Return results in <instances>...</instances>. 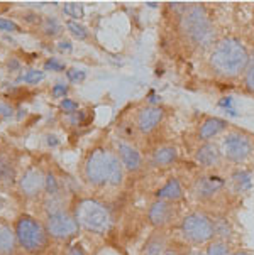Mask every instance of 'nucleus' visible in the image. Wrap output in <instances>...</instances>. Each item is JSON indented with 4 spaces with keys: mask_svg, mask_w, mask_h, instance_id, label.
<instances>
[{
    "mask_svg": "<svg viewBox=\"0 0 254 255\" xmlns=\"http://www.w3.org/2000/svg\"><path fill=\"white\" fill-rule=\"evenodd\" d=\"M182 29L192 42L199 46H207L214 39V25L207 14L205 7L192 5L185 7L182 15Z\"/></svg>",
    "mask_w": 254,
    "mask_h": 255,
    "instance_id": "7ed1b4c3",
    "label": "nucleus"
},
{
    "mask_svg": "<svg viewBox=\"0 0 254 255\" xmlns=\"http://www.w3.org/2000/svg\"><path fill=\"white\" fill-rule=\"evenodd\" d=\"M176 159V150L173 147H159L154 152V164L156 166H170Z\"/></svg>",
    "mask_w": 254,
    "mask_h": 255,
    "instance_id": "6ab92c4d",
    "label": "nucleus"
},
{
    "mask_svg": "<svg viewBox=\"0 0 254 255\" xmlns=\"http://www.w3.org/2000/svg\"><path fill=\"white\" fill-rule=\"evenodd\" d=\"M248 51L238 39H224L215 46L210 63L214 70L224 76H238L248 66Z\"/></svg>",
    "mask_w": 254,
    "mask_h": 255,
    "instance_id": "f03ea898",
    "label": "nucleus"
},
{
    "mask_svg": "<svg viewBox=\"0 0 254 255\" xmlns=\"http://www.w3.org/2000/svg\"><path fill=\"white\" fill-rule=\"evenodd\" d=\"M14 181V167L10 161L0 155V183H12Z\"/></svg>",
    "mask_w": 254,
    "mask_h": 255,
    "instance_id": "412c9836",
    "label": "nucleus"
},
{
    "mask_svg": "<svg viewBox=\"0 0 254 255\" xmlns=\"http://www.w3.org/2000/svg\"><path fill=\"white\" fill-rule=\"evenodd\" d=\"M0 114L2 115H5V117H10V114H12V110L8 109L7 105H0Z\"/></svg>",
    "mask_w": 254,
    "mask_h": 255,
    "instance_id": "c9c22d12",
    "label": "nucleus"
},
{
    "mask_svg": "<svg viewBox=\"0 0 254 255\" xmlns=\"http://www.w3.org/2000/svg\"><path fill=\"white\" fill-rule=\"evenodd\" d=\"M44 184H46L44 176H42L41 171H37V169L27 171L24 174V178L20 179V188H22L24 194H27V196L37 194L42 188H44Z\"/></svg>",
    "mask_w": 254,
    "mask_h": 255,
    "instance_id": "9d476101",
    "label": "nucleus"
},
{
    "mask_svg": "<svg viewBox=\"0 0 254 255\" xmlns=\"http://www.w3.org/2000/svg\"><path fill=\"white\" fill-rule=\"evenodd\" d=\"M156 196H158V200L175 203V201H178V200H182V198H183V189H182V186H180L178 181L171 179V181H168L163 188L158 189Z\"/></svg>",
    "mask_w": 254,
    "mask_h": 255,
    "instance_id": "2eb2a0df",
    "label": "nucleus"
},
{
    "mask_svg": "<svg viewBox=\"0 0 254 255\" xmlns=\"http://www.w3.org/2000/svg\"><path fill=\"white\" fill-rule=\"evenodd\" d=\"M0 31H8V32H17L19 31V25L15 22H10V20L0 19Z\"/></svg>",
    "mask_w": 254,
    "mask_h": 255,
    "instance_id": "bb28decb",
    "label": "nucleus"
},
{
    "mask_svg": "<svg viewBox=\"0 0 254 255\" xmlns=\"http://www.w3.org/2000/svg\"><path fill=\"white\" fill-rule=\"evenodd\" d=\"M85 176L88 183L95 186H102L105 183L119 186L124 178L122 164L114 154L103 149H95L88 155L87 164H85Z\"/></svg>",
    "mask_w": 254,
    "mask_h": 255,
    "instance_id": "f257e3e1",
    "label": "nucleus"
},
{
    "mask_svg": "<svg viewBox=\"0 0 254 255\" xmlns=\"http://www.w3.org/2000/svg\"><path fill=\"white\" fill-rule=\"evenodd\" d=\"M17 237L10 225L0 220V255H12L15 252Z\"/></svg>",
    "mask_w": 254,
    "mask_h": 255,
    "instance_id": "f8f14e48",
    "label": "nucleus"
},
{
    "mask_svg": "<svg viewBox=\"0 0 254 255\" xmlns=\"http://www.w3.org/2000/svg\"><path fill=\"white\" fill-rule=\"evenodd\" d=\"M59 49H61V51H71V44L68 41H61V42H59Z\"/></svg>",
    "mask_w": 254,
    "mask_h": 255,
    "instance_id": "f704fd0d",
    "label": "nucleus"
},
{
    "mask_svg": "<svg viewBox=\"0 0 254 255\" xmlns=\"http://www.w3.org/2000/svg\"><path fill=\"white\" fill-rule=\"evenodd\" d=\"M170 249L168 247V239L166 235L161 230L153 233L144 244L143 249V255H165L166 250Z\"/></svg>",
    "mask_w": 254,
    "mask_h": 255,
    "instance_id": "ddd939ff",
    "label": "nucleus"
},
{
    "mask_svg": "<svg viewBox=\"0 0 254 255\" xmlns=\"http://www.w3.org/2000/svg\"><path fill=\"white\" fill-rule=\"evenodd\" d=\"M64 14L80 19V17H83V7H81L80 3L70 2V3H66V5H64Z\"/></svg>",
    "mask_w": 254,
    "mask_h": 255,
    "instance_id": "b1692460",
    "label": "nucleus"
},
{
    "mask_svg": "<svg viewBox=\"0 0 254 255\" xmlns=\"http://www.w3.org/2000/svg\"><path fill=\"white\" fill-rule=\"evenodd\" d=\"M192 255H204V254H199V252H197V254H192Z\"/></svg>",
    "mask_w": 254,
    "mask_h": 255,
    "instance_id": "58836bf2",
    "label": "nucleus"
},
{
    "mask_svg": "<svg viewBox=\"0 0 254 255\" xmlns=\"http://www.w3.org/2000/svg\"><path fill=\"white\" fill-rule=\"evenodd\" d=\"M15 237L20 247L31 254H41L48 245V232L37 220L29 215H24L17 220Z\"/></svg>",
    "mask_w": 254,
    "mask_h": 255,
    "instance_id": "423d86ee",
    "label": "nucleus"
},
{
    "mask_svg": "<svg viewBox=\"0 0 254 255\" xmlns=\"http://www.w3.org/2000/svg\"><path fill=\"white\" fill-rule=\"evenodd\" d=\"M75 220L88 232L105 233L110 228V213L102 203L95 200H81L75 206Z\"/></svg>",
    "mask_w": 254,
    "mask_h": 255,
    "instance_id": "20e7f679",
    "label": "nucleus"
},
{
    "mask_svg": "<svg viewBox=\"0 0 254 255\" xmlns=\"http://www.w3.org/2000/svg\"><path fill=\"white\" fill-rule=\"evenodd\" d=\"M176 217H178V210H176L175 203L163 201V200L154 201L148 211L149 223H151L154 228H158V230H163V228L170 227L176 220Z\"/></svg>",
    "mask_w": 254,
    "mask_h": 255,
    "instance_id": "6e6552de",
    "label": "nucleus"
},
{
    "mask_svg": "<svg viewBox=\"0 0 254 255\" xmlns=\"http://www.w3.org/2000/svg\"><path fill=\"white\" fill-rule=\"evenodd\" d=\"M44 78V73L42 71H36V70H32V71H29L27 75H24L22 80L25 81V83H39V81Z\"/></svg>",
    "mask_w": 254,
    "mask_h": 255,
    "instance_id": "393cba45",
    "label": "nucleus"
},
{
    "mask_svg": "<svg viewBox=\"0 0 254 255\" xmlns=\"http://www.w3.org/2000/svg\"><path fill=\"white\" fill-rule=\"evenodd\" d=\"M66 255H87V254H85V250L80 245H70L66 250Z\"/></svg>",
    "mask_w": 254,
    "mask_h": 255,
    "instance_id": "473e14b6",
    "label": "nucleus"
},
{
    "mask_svg": "<svg viewBox=\"0 0 254 255\" xmlns=\"http://www.w3.org/2000/svg\"><path fill=\"white\" fill-rule=\"evenodd\" d=\"M180 233L185 242L192 245L209 244L215 237L214 220L202 211H192L187 217H183L182 223H180Z\"/></svg>",
    "mask_w": 254,
    "mask_h": 255,
    "instance_id": "39448f33",
    "label": "nucleus"
},
{
    "mask_svg": "<svg viewBox=\"0 0 254 255\" xmlns=\"http://www.w3.org/2000/svg\"><path fill=\"white\" fill-rule=\"evenodd\" d=\"M46 188H48L49 194H56V191H58V184H56V179L51 174L48 176V178H46Z\"/></svg>",
    "mask_w": 254,
    "mask_h": 255,
    "instance_id": "c756f323",
    "label": "nucleus"
},
{
    "mask_svg": "<svg viewBox=\"0 0 254 255\" xmlns=\"http://www.w3.org/2000/svg\"><path fill=\"white\" fill-rule=\"evenodd\" d=\"M66 75H68V80L73 81V83H78V81L85 80V71H81V70H70V71H66Z\"/></svg>",
    "mask_w": 254,
    "mask_h": 255,
    "instance_id": "a878e982",
    "label": "nucleus"
},
{
    "mask_svg": "<svg viewBox=\"0 0 254 255\" xmlns=\"http://www.w3.org/2000/svg\"><path fill=\"white\" fill-rule=\"evenodd\" d=\"M232 98H224V100H221V107H224V109H227V112H229L231 115H236V112H234V109H232Z\"/></svg>",
    "mask_w": 254,
    "mask_h": 255,
    "instance_id": "72a5a7b5",
    "label": "nucleus"
},
{
    "mask_svg": "<svg viewBox=\"0 0 254 255\" xmlns=\"http://www.w3.org/2000/svg\"><path fill=\"white\" fill-rule=\"evenodd\" d=\"M119 155L120 161L129 171H137L141 166V155L132 145L127 144H119Z\"/></svg>",
    "mask_w": 254,
    "mask_h": 255,
    "instance_id": "4468645a",
    "label": "nucleus"
},
{
    "mask_svg": "<svg viewBox=\"0 0 254 255\" xmlns=\"http://www.w3.org/2000/svg\"><path fill=\"white\" fill-rule=\"evenodd\" d=\"M226 127H227L226 120L215 119V117H212V119H207L200 127V139H204V140L212 139V137H215L217 133H221Z\"/></svg>",
    "mask_w": 254,
    "mask_h": 255,
    "instance_id": "f3484780",
    "label": "nucleus"
},
{
    "mask_svg": "<svg viewBox=\"0 0 254 255\" xmlns=\"http://www.w3.org/2000/svg\"><path fill=\"white\" fill-rule=\"evenodd\" d=\"M246 85H248V88L251 90V92H254V64L249 68L248 73H246Z\"/></svg>",
    "mask_w": 254,
    "mask_h": 255,
    "instance_id": "7c9ffc66",
    "label": "nucleus"
},
{
    "mask_svg": "<svg viewBox=\"0 0 254 255\" xmlns=\"http://www.w3.org/2000/svg\"><path fill=\"white\" fill-rule=\"evenodd\" d=\"M197 161H199L202 166H214L215 162L219 161V150L217 147L212 144H205L202 145L199 150H197Z\"/></svg>",
    "mask_w": 254,
    "mask_h": 255,
    "instance_id": "a211bd4d",
    "label": "nucleus"
},
{
    "mask_svg": "<svg viewBox=\"0 0 254 255\" xmlns=\"http://www.w3.org/2000/svg\"><path fill=\"white\" fill-rule=\"evenodd\" d=\"M44 70L63 71V70H64V64H61L59 61H56V59H49V61H46V64H44Z\"/></svg>",
    "mask_w": 254,
    "mask_h": 255,
    "instance_id": "cd10ccee",
    "label": "nucleus"
},
{
    "mask_svg": "<svg viewBox=\"0 0 254 255\" xmlns=\"http://www.w3.org/2000/svg\"><path fill=\"white\" fill-rule=\"evenodd\" d=\"M68 92V88H66V85H61V83H58V85H54L53 86V97L54 98H61L64 97Z\"/></svg>",
    "mask_w": 254,
    "mask_h": 255,
    "instance_id": "c85d7f7f",
    "label": "nucleus"
},
{
    "mask_svg": "<svg viewBox=\"0 0 254 255\" xmlns=\"http://www.w3.org/2000/svg\"><path fill=\"white\" fill-rule=\"evenodd\" d=\"M66 27L70 29V32L75 37H78V39H87L88 37V31H87V29H85L81 24L75 22V20H70V22L66 24Z\"/></svg>",
    "mask_w": 254,
    "mask_h": 255,
    "instance_id": "5701e85b",
    "label": "nucleus"
},
{
    "mask_svg": "<svg viewBox=\"0 0 254 255\" xmlns=\"http://www.w3.org/2000/svg\"><path fill=\"white\" fill-rule=\"evenodd\" d=\"M232 179H234V184H236V188H238L239 191H244V189L251 188V174L246 172V171L236 172V174L232 176Z\"/></svg>",
    "mask_w": 254,
    "mask_h": 255,
    "instance_id": "4be33fe9",
    "label": "nucleus"
},
{
    "mask_svg": "<svg viewBox=\"0 0 254 255\" xmlns=\"http://www.w3.org/2000/svg\"><path fill=\"white\" fill-rule=\"evenodd\" d=\"M205 255H232L231 247L226 240H214L209 244L207 247V254Z\"/></svg>",
    "mask_w": 254,
    "mask_h": 255,
    "instance_id": "aec40b11",
    "label": "nucleus"
},
{
    "mask_svg": "<svg viewBox=\"0 0 254 255\" xmlns=\"http://www.w3.org/2000/svg\"><path fill=\"white\" fill-rule=\"evenodd\" d=\"M222 188H224V181L221 178H215V176L202 178L199 181V184H197V194L200 198H210Z\"/></svg>",
    "mask_w": 254,
    "mask_h": 255,
    "instance_id": "dca6fc26",
    "label": "nucleus"
},
{
    "mask_svg": "<svg viewBox=\"0 0 254 255\" xmlns=\"http://www.w3.org/2000/svg\"><path fill=\"white\" fill-rule=\"evenodd\" d=\"M61 109H63L64 112H75L76 109H78V105H76L75 102L66 100V98H64V100L61 102Z\"/></svg>",
    "mask_w": 254,
    "mask_h": 255,
    "instance_id": "2f4dec72",
    "label": "nucleus"
},
{
    "mask_svg": "<svg viewBox=\"0 0 254 255\" xmlns=\"http://www.w3.org/2000/svg\"><path fill=\"white\" fill-rule=\"evenodd\" d=\"M232 255H253L251 252H246V250H239V252H234Z\"/></svg>",
    "mask_w": 254,
    "mask_h": 255,
    "instance_id": "4c0bfd02",
    "label": "nucleus"
},
{
    "mask_svg": "<svg viewBox=\"0 0 254 255\" xmlns=\"http://www.w3.org/2000/svg\"><path fill=\"white\" fill-rule=\"evenodd\" d=\"M78 222L75 217H71L70 213H64V211H53L46 220V232L48 235L54 237L59 240L71 239L78 233Z\"/></svg>",
    "mask_w": 254,
    "mask_h": 255,
    "instance_id": "0eeeda50",
    "label": "nucleus"
},
{
    "mask_svg": "<svg viewBox=\"0 0 254 255\" xmlns=\"http://www.w3.org/2000/svg\"><path fill=\"white\" fill-rule=\"evenodd\" d=\"M163 119V110L158 107H148L139 112L137 117V125H139L141 132H151L156 125L161 122Z\"/></svg>",
    "mask_w": 254,
    "mask_h": 255,
    "instance_id": "9b49d317",
    "label": "nucleus"
},
{
    "mask_svg": "<svg viewBox=\"0 0 254 255\" xmlns=\"http://www.w3.org/2000/svg\"><path fill=\"white\" fill-rule=\"evenodd\" d=\"M165 255H180V254H178V250H175V249H168Z\"/></svg>",
    "mask_w": 254,
    "mask_h": 255,
    "instance_id": "e433bc0d",
    "label": "nucleus"
},
{
    "mask_svg": "<svg viewBox=\"0 0 254 255\" xmlns=\"http://www.w3.org/2000/svg\"><path fill=\"white\" fill-rule=\"evenodd\" d=\"M249 152H251V144L244 135H239V133H231V135L226 137L224 140V154L234 162H241L248 157Z\"/></svg>",
    "mask_w": 254,
    "mask_h": 255,
    "instance_id": "1a4fd4ad",
    "label": "nucleus"
}]
</instances>
